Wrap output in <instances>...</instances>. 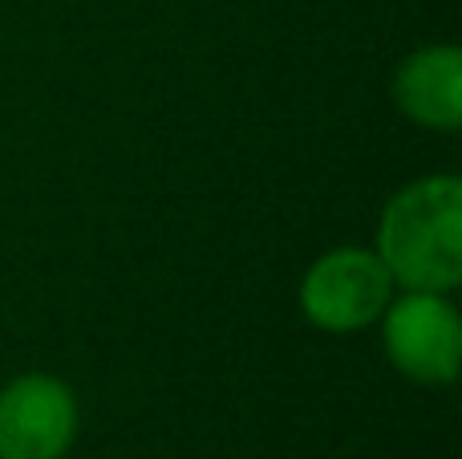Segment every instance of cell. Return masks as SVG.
Segmentation results:
<instances>
[{"label":"cell","mask_w":462,"mask_h":459,"mask_svg":"<svg viewBox=\"0 0 462 459\" xmlns=\"http://www.w3.org/2000/svg\"><path fill=\"white\" fill-rule=\"evenodd\" d=\"M374 252L398 289L455 293L462 281V179L422 175L385 200Z\"/></svg>","instance_id":"1"},{"label":"cell","mask_w":462,"mask_h":459,"mask_svg":"<svg viewBox=\"0 0 462 459\" xmlns=\"http://www.w3.org/2000/svg\"><path fill=\"white\" fill-rule=\"evenodd\" d=\"M385 362L418 387H450L462 362V317L450 293L398 289L377 317Z\"/></svg>","instance_id":"2"},{"label":"cell","mask_w":462,"mask_h":459,"mask_svg":"<svg viewBox=\"0 0 462 459\" xmlns=\"http://www.w3.org/2000/svg\"><path fill=\"white\" fill-rule=\"evenodd\" d=\"M398 293L393 276L385 273L382 257L361 244L328 248L304 268L300 276V314L317 330L349 338L385 314L390 297Z\"/></svg>","instance_id":"3"},{"label":"cell","mask_w":462,"mask_h":459,"mask_svg":"<svg viewBox=\"0 0 462 459\" xmlns=\"http://www.w3.org/2000/svg\"><path fill=\"white\" fill-rule=\"evenodd\" d=\"M78 427V395L57 374L32 370L0 387V459H65Z\"/></svg>","instance_id":"4"},{"label":"cell","mask_w":462,"mask_h":459,"mask_svg":"<svg viewBox=\"0 0 462 459\" xmlns=\"http://www.w3.org/2000/svg\"><path fill=\"white\" fill-rule=\"evenodd\" d=\"M390 94L414 126L455 135L462 126V53L447 41L418 45L398 61Z\"/></svg>","instance_id":"5"}]
</instances>
